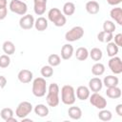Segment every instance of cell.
I'll use <instances>...</instances> for the list:
<instances>
[{"label": "cell", "instance_id": "6da1fadb", "mask_svg": "<svg viewBox=\"0 0 122 122\" xmlns=\"http://www.w3.org/2000/svg\"><path fill=\"white\" fill-rule=\"evenodd\" d=\"M59 86L56 83H51L50 84L48 91H47V95H46V101L47 104L50 107H57L60 99H59Z\"/></svg>", "mask_w": 122, "mask_h": 122}, {"label": "cell", "instance_id": "7a4b0ae2", "mask_svg": "<svg viewBox=\"0 0 122 122\" xmlns=\"http://www.w3.org/2000/svg\"><path fill=\"white\" fill-rule=\"evenodd\" d=\"M75 91L71 85H64L61 88V101L63 104L71 106L75 102Z\"/></svg>", "mask_w": 122, "mask_h": 122}, {"label": "cell", "instance_id": "3957f363", "mask_svg": "<svg viewBox=\"0 0 122 122\" xmlns=\"http://www.w3.org/2000/svg\"><path fill=\"white\" fill-rule=\"evenodd\" d=\"M48 19L56 27H63L66 22V16L57 8H51L48 11Z\"/></svg>", "mask_w": 122, "mask_h": 122}, {"label": "cell", "instance_id": "277c9868", "mask_svg": "<svg viewBox=\"0 0 122 122\" xmlns=\"http://www.w3.org/2000/svg\"><path fill=\"white\" fill-rule=\"evenodd\" d=\"M32 94L36 97H43L48 91L47 82L44 77H36L32 81Z\"/></svg>", "mask_w": 122, "mask_h": 122}, {"label": "cell", "instance_id": "5b68a950", "mask_svg": "<svg viewBox=\"0 0 122 122\" xmlns=\"http://www.w3.org/2000/svg\"><path fill=\"white\" fill-rule=\"evenodd\" d=\"M84 35V29L81 26H75L65 33V39L68 42H74L81 39Z\"/></svg>", "mask_w": 122, "mask_h": 122}, {"label": "cell", "instance_id": "8992f818", "mask_svg": "<svg viewBox=\"0 0 122 122\" xmlns=\"http://www.w3.org/2000/svg\"><path fill=\"white\" fill-rule=\"evenodd\" d=\"M9 8L10 11L18 14V15H25L28 11V6L24 1L20 0H11L10 2Z\"/></svg>", "mask_w": 122, "mask_h": 122}, {"label": "cell", "instance_id": "52a82bcc", "mask_svg": "<svg viewBox=\"0 0 122 122\" xmlns=\"http://www.w3.org/2000/svg\"><path fill=\"white\" fill-rule=\"evenodd\" d=\"M32 111V105L30 102L28 101H22L18 104L16 110H15V114L18 118L22 119L24 117H27Z\"/></svg>", "mask_w": 122, "mask_h": 122}, {"label": "cell", "instance_id": "ba28073f", "mask_svg": "<svg viewBox=\"0 0 122 122\" xmlns=\"http://www.w3.org/2000/svg\"><path fill=\"white\" fill-rule=\"evenodd\" d=\"M89 99H90L91 105H92L96 109L102 110V109H105L107 107V100L105 99L104 96H102L98 92H93V93L90 94Z\"/></svg>", "mask_w": 122, "mask_h": 122}, {"label": "cell", "instance_id": "9c48e42d", "mask_svg": "<svg viewBox=\"0 0 122 122\" xmlns=\"http://www.w3.org/2000/svg\"><path fill=\"white\" fill-rule=\"evenodd\" d=\"M108 65H109V68L112 73L120 74L122 72V61H121L120 57H118L116 55L111 57L109 62H108Z\"/></svg>", "mask_w": 122, "mask_h": 122}, {"label": "cell", "instance_id": "30bf717a", "mask_svg": "<svg viewBox=\"0 0 122 122\" xmlns=\"http://www.w3.org/2000/svg\"><path fill=\"white\" fill-rule=\"evenodd\" d=\"M19 26L22 30H30L34 26V17L31 14H25L19 20Z\"/></svg>", "mask_w": 122, "mask_h": 122}, {"label": "cell", "instance_id": "8fae6325", "mask_svg": "<svg viewBox=\"0 0 122 122\" xmlns=\"http://www.w3.org/2000/svg\"><path fill=\"white\" fill-rule=\"evenodd\" d=\"M17 78H18V80H19L21 83H23V84H28V83H30V82L32 80V78H33V73H32V71H30V70L23 69V70H21V71L18 72Z\"/></svg>", "mask_w": 122, "mask_h": 122}, {"label": "cell", "instance_id": "7c38bea8", "mask_svg": "<svg viewBox=\"0 0 122 122\" xmlns=\"http://www.w3.org/2000/svg\"><path fill=\"white\" fill-rule=\"evenodd\" d=\"M47 0H33V10L37 15H43L47 9Z\"/></svg>", "mask_w": 122, "mask_h": 122}, {"label": "cell", "instance_id": "4fadbf2b", "mask_svg": "<svg viewBox=\"0 0 122 122\" xmlns=\"http://www.w3.org/2000/svg\"><path fill=\"white\" fill-rule=\"evenodd\" d=\"M103 88V82L99 77H92L89 81V89L93 92H99Z\"/></svg>", "mask_w": 122, "mask_h": 122}, {"label": "cell", "instance_id": "5bb4252c", "mask_svg": "<svg viewBox=\"0 0 122 122\" xmlns=\"http://www.w3.org/2000/svg\"><path fill=\"white\" fill-rule=\"evenodd\" d=\"M90 94H91V91H90L89 87L79 86L76 89V97L81 101H85V100L89 99Z\"/></svg>", "mask_w": 122, "mask_h": 122}, {"label": "cell", "instance_id": "9a60e30c", "mask_svg": "<svg viewBox=\"0 0 122 122\" xmlns=\"http://www.w3.org/2000/svg\"><path fill=\"white\" fill-rule=\"evenodd\" d=\"M72 54H73V47L70 43H67V44L62 46V48H61V58L63 60L71 59Z\"/></svg>", "mask_w": 122, "mask_h": 122}, {"label": "cell", "instance_id": "2e32d148", "mask_svg": "<svg viewBox=\"0 0 122 122\" xmlns=\"http://www.w3.org/2000/svg\"><path fill=\"white\" fill-rule=\"evenodd\" d=\"M110 16L119 26H122V9L121 8L119 7L112 8L110 11Z\"/></svg>", "mask_w": 122, "mask_h": 122}, {"label": "cell", "instance_id": "e0dca14e", "mask_svg": "<svg viewBox=\"0 0 122 122\" xmlns=\"http://www.w3.org/2000/svg\"><path fill=\"white\" fill-rule=\"evenodd\" d=\"M85 9L87 10L88 13L90 14H97L99 12V10H100V6H99V3L97 1H94V0H91V1H88L86 3V6H85Z\"/></svg>", "mask_w": 122, "mask_h": 122}, {"label": "cell", "instance_id": "ac0fdd59", "mask_svg": "<svg viewBox=\"0 0 122 122\" xmlns=\"http://www.w3.org/2000/svg\"><path fill=\"white\" fill-rule=\"evenodd\" d=\"M48 26H49L48 20L45 17H43V16H40L36 20H34V26L33 27L38 31H44V30H46L48 29Z\"/></svg>", "mask_w": 122, "mask_h": 122}, {"label": "cell", "instance_id": "d6986e66", "mask_svg": "<svg viewBox=\"0 0 122 122\" xmlns=\"http://www.w3.org/2000/svg\"><path fill=\"white\" fill-rule=\"evenodd\" d=\"M69 116L73 120H79L82 117V110L77 106H71L68 110Z\"/></svg>", "mask_w": 122, "mask_h": 122}, {"label": "cell", "instance_id": "ffe728a7", "mask_svg": "<svg viewBox=\"0 0 122 122\" xmlns=\"http://www.w3.org/2000/svg\"><path fill=\"white\" fill-rule=\"evenodd\" d=\"M102 82L106 88H111V87L117 86L119 83V79L117 76H114V75H107L104 77Z\"/></svg>", "mask_w": 122, "mask_h": 122}, {"label": "cell", "instance_id": "44dd1931", "mask_svg": "<svg viewBox=\"0 0 122 122\" xmlns=\"http://www.w3.org/2000/svg\"><path fill=\"white\" fill-rule=\"evenodd\" d=\"M106 95L109 98H112V99H118V98L121 97V90L117 86L107 88V90H106Z\"/></svg>", "mask_w": 122, "mask_h": 122}, {"label": "cell", "instance_id": "7402d4cb", "mask_svg": "<svg viewBox=\"0 0 122 122\" xmlns=\"http://www.w3.org/2000/svg\"><path fill=\"white\" fill-rule=\"evenodd\" d=\"M35 114H37L39 117H46L49 115L50 110L49 108L44 104H37L33 109Z\"/></svg>", "mask_w": 122, "mask_h": 122}, {"label": "cell", "instance_id": "603a6c76", "mask_svg": "<svg viewBox=\"0 0 122 122\" xmlns=\"http://www.w3.org/2000/svg\"><path fill=\"white\" fill-rule=\"evenodd\" d=\"M75 57L79 61H85L89 57V51L85 47H79L75 51Z\"/></svg>", "mask_w": 122, "mask_h": 122}, {"label": "cell", "instance_id": "cb8c5ba5", "mask_svg": "<svg viewBox=\"0 0 122 122\" xmlns=\"http://www.w3.org/2000/svg\"><path fill=\"white\" fill-rule=\"evenodd\" d=\"M112 38L113 34L112 32H108L105 30H102L97 34V40L101 43H109L112 40Z\"/></svg>", "mask_w": 122, "mask_h": 122}, {"label": "cell", "instance_id": "d4e9b609", "mask_svg": "<svg viewBox=\"0 0 122 122\" xmlns=\"http://www.w3.org/2000/svg\"><path fill=\"white\" fill-rule=\"evenodd\" d=\"M118 46L116 44H114V42H109L107 43V47H106V51H107V54L110 57L115 56L118 53Z\"/></svg>", "mask_w": 122, "mask_h": 122}, {"label": "cell", "instance_id": "484cf974", "mask_svg": "<svg viewBox=\"0 0 122 122\" xmlns=\"http://www.w3.org/2000/svg\"><path fill=\"white\" fill-rule=\"evenodd\" d=\"M75 11V5L72 2H66L63 6V14L66 16H71Z\"/></svg>", "mask_w": 122, "mask_h": 122}, {"label": "cell", "instance_id": "4316f807", "mask_svg": "<svg viewBox=\"0 0 122 122\" xmlns=\"http://www.w3.org/2000/svg\"><path fill=\"white\" fill-rule=\"evenodd\" d=\"M2 49L3 51L8 55H11L15 52V46L11 41H5L2 45Z\"/></svg>", "mask_w": 122, "mask_h": 122}, {"label": "cell", "instance_id": "83f0119b", "mask_svg": "<svg viewBox=\"0 0 122 122\" xmlns=\"http://www.w3.org/2000/svg\"><path fill=\"white\" fill-rule=\"evenodd\" d=\"M89 56L93 61H100L103 57V52L99 48H92L89 51Z\"/></svg>", "mask_w": 122, "mask_h": 122}, {"label": "cell", "instance_id": "f1b7e54d", "mask_svg": "<svg viewBox=\"0 0 122 122\" xmlns=\"http://www.w3.org/2000/svg\"><path fill=\"white\" fill-rule=\"evenodd\" d=\"M104 72H105V66L100 62H96L92 67V73L95 76H101Z\"/></svg>", "mask_w": 122, "mask_h": 122}, {"label": "cell", "instance_id": "f546056e", "mask_svg": "<svg viewBox=\"0 0 122 122\" xmlns=\"http://www.w3.org/2000/svg\"><path fill=\"white\" fill-rule=\"evenodd\" d=\"M48 63L50 66H51L52 68L53 67H57L60 65L61 63V57L58 55V54H55V53H52V54H50L49 57H48Z\"/></svg>", "mask_w": 122, "mask_h": 122}, {"label": "cell", "instance_id": "4dcf8cb0", "mask_svg": "<svg viewBox=\"0 0 122 122\" xmlns=\"http://www.w3.org/2000/svg\"><path fill=\"white\" fill-rule=\"evenodd\" d=\"M98 118L100 120H102V121H110L112 118V113L109 110L102 109L98 112Z\"/></svg>", "mask_w": 122, "mask_h": 122}, {"label": "cell", "instance_id": "1f68e13d", "mask_svg": "<svg viewBox=\"0 0 122 122\" xmlns=\"http://www.w3.org/2000/svg\"><path fill=\"white\" fill-rule=\"evenodd\" d=\"M40 73L44 78H50L53 74V68L50 65H45L41 68Z\"/></svg>", "mask_w": 122, "mask_h": 122}, {"label": "cell", "instance_id": "d6a6232c", "mask_svg": "<svg viewBox=\"0 0 122 122\" xmlns=\"http://www.w3.org/2000/svg\"><path fill=\"white\" fill-rule=\"evenodd\" d=\"M0 116H1V118L3 120L7 121L9 118H10V117L13 116V111H12V109H10V108H4V109H2L1 112H0Z\"/></svg>", "mask_w": 122, "mask_h": 122}, {"label": "cell", "instance_id": "836d02e7", "mask_svg": "<svg viewBox=\"0 0 122 122\" xmlns=\"http://www.w3.org/2000/svg\"><path fill=\"white\" fill-rule=\"evenodd\" d=\"M115 29H116V26L112 21H111V20L104 21V23H103V30L112 33L115 30Z\"/></svg>", "mask_w": 122, "mask_h": 122}, {"label": "cell", "instance_id": "e575fe53", "mask_svg": "<svg viewBox=\"0 0 122 122\" xmlns=\"http://www.w3.org/2000/svg\"><path fill=\"white\" fill-rule=\"evenodd\" d=\"M10 64V58L8 54H2L0 55V68L6 69Z\"/></svg>", "mask_w": 122, "mask_h": 122}, {"label": "cell", "instance_id": "d590c367", "mask_svg": "<svg viewBox=\"0 0 122 122\" xmlns=\"http://www.w3.org/2000/svg\"><path fill=\"white\" fill-rule=\"evenodd\" d=\"M112 39H114V44H116L118 47H122V34L121 33H117L116 35H114Z\"/></svg>", "mask_w": 122, "mask_h": 122}, {"label": "cell", "instance_id": "8d00e7d4", "mask_svg": "<svg viewBox=\"0 0 122 122\" xmlns=\"http://www.w3.org/2000/svg\"><path fill=\"white\" fill-rule=\"evenodd\" d=\"M8 8H0V20H3L7 17Z\"/></svg>", "mask_w": 122, "mask_h": 122}, {"label": "cell", "instance_id": "74e56055", "mask_svg": "<svg viewBox=\"0 0 122 122\" xmlns=\"http://www.w3.org/2000/svg\"><path fill=\"white\" fill-rule=\"evenodd\" d=\"M7 85V78L3 75H0V89L5 88Z\"/></svg>", "mask_w": 122, "mask_h": 122}, {"label": "cell", "instance_id": "f35d334b", "mask_svg": "<svg viewBox=\"0 0 122 122\" xmlns=\"http://www.w3.org/2000/svg\"><path fill=\"white\" fill-rule=\"evenodd\" d=\"M115 112L117 115L122 116V104H117L115 107Z\"/></svg>", "mask_w": 122, "mask_h": 122}, {"label": "cell", "instance_id": "ab89813d", "mask_svg": "<svg viewBox=\"0 0 122 122\" xmlns=\"http://www.w3.org/2000/svg\"><path fill=\"white\" fill-rule=\"evenodd\" d=\"M122 2V0H107V3L111 6H117Z\"/></svg>", "mask_w": 122, "mask_h": 122}, {"label": "cell", "instance_id": "60d3db41", "mask_svg": "<svg viewBox=\"0 0 122 122\" xmlns=\"http://www.w3.org/2000/svg\"><path fill=\"white\" fill-rule=\"evenodd\" d=\"M7 0H0V8H7Z\"/></svg>", "mask_w": 122, "mask_h": 122}, {"label": "cell", "instance_id": "b9f144b4", "mask_svg": "<svg viewBox=\"0 0 122 122\" xmlns=\"http://www.w3.org/2000/svg\"><path fill=\"white\" fill-rule=\"evenodd\" d=\"M10 121H11V122H17V119H16V118H14V117L12 116V117L9 118V119H8L6 122H10Z\"/></svg>", "mask_w": 122, "mask_h": 122}, {"label": "cell", "instance_id": "7bdbcfd3", "mask_svg": "<svg viewBox=\"0 0 122 122\" xmlns=\"http://www.w3.org/2000/svg\"><path fill=\"white\" fill-rule=\"evenodd\" d=\"M23 1H26V0H23Z\"/></svg>", "mask_w": 122, "mask_h": 122}]
</instances>
